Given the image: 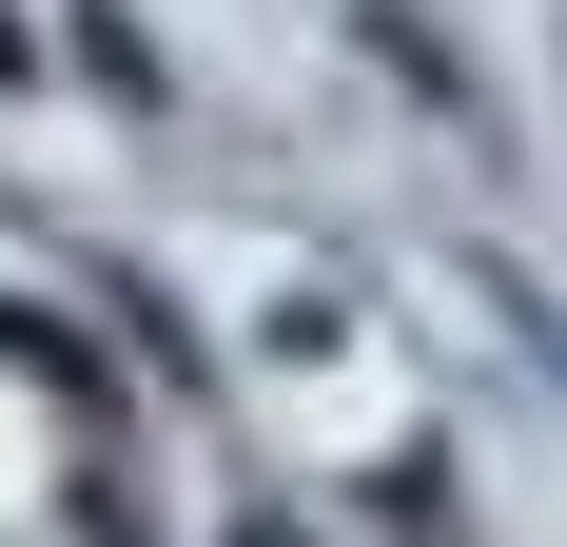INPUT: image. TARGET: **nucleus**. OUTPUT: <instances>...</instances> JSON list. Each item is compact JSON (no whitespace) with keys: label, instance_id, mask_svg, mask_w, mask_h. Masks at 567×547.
Here are the masks:
<instances>
[{"label":"nucleus","instance_id":"f257e3e1","mask_svg":"<svg viewBox=\"0 0 567 547\" xmlns=\"http://www.w3.org/2000/svg\"><path fill=\"white\" fill-rule=\"evenodd\" d=\"M20 59H40V40H20V20H0V79H20Z\"/></svg>","mask_w":567,"mask_h":547}]
</instances>
